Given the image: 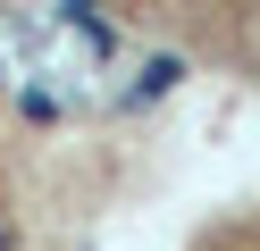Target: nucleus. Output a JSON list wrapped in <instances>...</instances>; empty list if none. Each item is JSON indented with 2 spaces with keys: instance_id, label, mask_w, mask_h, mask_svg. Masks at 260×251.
Returning a JSON list of instances; mask_svg holds the SVG:
<instances>
[]
</instances>
